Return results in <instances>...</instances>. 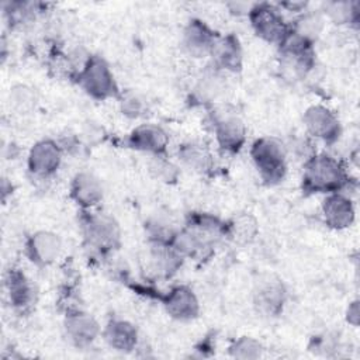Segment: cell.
<instances>
[{"label":"cell","mask_w":360,"mask_h":360,"mask_svg":"<svg viewBox=\"0 0 360 360\" xmlns=\"http://www.w3.org/2000/svg\"><path fill=\"white\" fill-rule=\"evenodd\" d=\"M169 136L166 131L153 124H142L131 131L127 138V145L132 149L152 153L153 156H162L166 153Z\"/></svg>","instance_id":"30bf717a"},{"label":"cell","mask_w":360,"mask_h":360,"mask_svg":"<svg viewBox=\"0 0 360 360\" xmlns=\"http://www.w3.org/2000/svg\"><path fill=\"white\" fill-rule=\"evenodd\" d=\"M252 160L266 184L281 181L287 172V150L281 141L273 136H263L250 148Z\"/></svg>","instance_id":"7a4b0ae2"},{"label":"cell","mask_w":360,"mask_h":360,"mask_svg":"<svg viewBox=\"0 0 360 360\" xmlns=\"http://www.w3.org/2000/svg\"><path fill=\"white\" fill-rule=\"evenodd\" d=\"M82 231L90 248L107 253L121 245L118 222L104 212H83Z\"/></svg>","instance_id":"277c9868"},{"label":"cell","mask_w":360,"mask_h":360,"mask_svg":"<svg viewBox=\"0 0 360 360\" xmlns=\"http://www.w3.org/2000/svg\"><path fill=\"white\" fill-rule=\"evenodd\" d=\"M179 159L197 173H208L214 167L211 152L198 142H187L179 148Z\"/></svg>","instance_id":"ffe728a7"},{"label":"cell","mask_w":360,"mask_h":360,"mask_svg":"<svg viewBox=\"0 0 360 360\" xmlns=\"http://www.w3.org/2000/svg\"><path fill=\"white\" fill-rule=\"evenodd\" d=\"M62 162V148L52 139L38 141L28 153V170L35 177L52 176Z\"/></svg>","instance_id":"ba28073f"},{"label":"cell","mask_w":360,"mask_h":360,"mask_svg":"<svg viewBox=\"0 0 360 360\" xmlns=\"http://www.w3.org/2000/svg\"><path fill=\"white\" fill-rule=\"evenodd\" d=\"M70 197L83 208L97 205L103 198V186L100 180L87 172L77 173L70 183Z\"/></svg>","instance_id":"e0dca14e"},{"label":"cell","mask_w":360,"mask_h":360,"mask_svg":"<svg viewBox=\"0 0 360 360\" xmlns=\"http://www.w3.org/2000/svg\"><path fill=\"white\" fill-rule=\"evenodd\" d=\"M145 108V101L136 94H127L121 100V110L129 118H136L142 115Z\"/></svg>","instance_id":"4316f807"},{"label":"cell","mask_w":360,"mask_h":360,"mask_svg":"<svg viewBox=\"0 0 360 360\" xmlns=\"http://www.w3.org/2000/svg\"><path fill=\"white\" fill-rule=\"evenodd\" d=\"M255 304L269 315H277L285 301V288L280 278L271 274L263 276L255 287Z\"/></svg>","instance_id":"8fae6325"},{"label":"cell","mask_w":360,"mask_h":360,"mask_svg":"<svg viewBox=\"0 0 360 360\" xmlns=\"http://www.w3.org/2000/svg\"><path fill=\"white\" fill-rule=\"evenodd\" d=\"M63 328L68 339L77 347L91 345L100 335V325L96 318L79 308H72L66 312Z\"/></svg>","instance_id":"52a82bcc"},{"label":"cell","mask_w":360,"mask_h":360,"mask_svg":"<svg viewBox=\"0 0 360 360\" xmlns=\"http://www.w3.org/2000/svg\"><path fill=\"white\" fill-rule=\"evenodd\" d=\"M357 319H359V304L357 301L352 302L349 305V309H347V321L353 325H357Z\"/></svg>","instance_id":"83f0119b"},{"label":"cell","mask_w":360,"mask_h":360,"mask_svg":"<svg viewBox=\"0 0 360 360\" xmlns=\"http://www.w3.org/2000/svg\"><path fill=\"white\" fill-rule=\"evenodd\" d=\"M79 86L93 98L105 100L118 96V87L107 62L100 56H89L77 72Z\"/></svg>","instance_id":"3957f363"},{"label":"cell","mask_w":360,"mask_h":360,"mask_svg":"<svg viewBox=\"0 0 360 360\" xmlns=\"http://www.w3.org/2000/svg\"><path fill=\"white\" fill-rule=\"evenodd\" d=\"M62 249L60 239L56 233L49 231H38L27 240V256L37 266L52 264Z\"/></svg>","instance_id":"7c38bea8"},{"label":"cell","mask_w":360,"mask_h":360,"mask_svg":"<svg viewBox=\"0 0 360 360\" xmlns=\"http://www.w3.org/2000/svg\"><path fill=\"white\" fill-rule=\"evenodd\" d=\"M163 305L166 312L179 321L194 319L200 312V304L194 291L187 285L173 287L165 297Z\"/></svg>","instance_id":"4fadbf2b"},{"label":"cell","mask_w":360,"mask_h":360,"mask_svg":"<svg viewBox=\"0 0 360 360\" xmlns=\"http://www.w3.org/2000/svg\"><path fill=\"white\" fill-rule=\"evenodd\" d=\"M35 94L27 86H15L10 93V103L18 112H28L35 105Z\"/></svg>","instance_id":"cb8c5ba5"},{"label":"cell","mask_w":360,"mask_h":360,"mask_svg":"<svg viewBox=\"0 0 360 360\" xmlns=\"http://www.w3.org/2000/svg\"><path fill=\"white\" fill-rule=\"evenodd\" d=\"M349 184L345 166L329 155H314L305 162L302 190L308 194L342 193Z\"/></svg>","instance_id":"6da1fadb"},{"label":"cell","mask_w":360,"mask_h":360,"mask_svg":"<svg viewBox=\"0 0 360 360\" xmlns=\"http://www.w3.org/2000/svg\"><path fill=\"white\" fill-rule=\"evenodd\" d=\"M257 232V221L250 214H239L225 224V236L240 245L252 242L256 238Z\"/></svg>","instance_id":"44dd1931"},{"label":"cell","mask_w":360,"mask_h":360,"mask_svg":"<svg viewBox=\"0 0 360 360\" xmlns=\"http://www.w3.org/2000/svg\"><path fill=\"white\" fill-rule=\"evenodd\" d=\"M224 89V84L221 82V77L217 73H207L201 77L195 87V96L198 100L202 101H211L215 100Z\"/></svg>","instance_id":"603a6c76"},{"label":"cell","mask_w":360,"mask_h":360,"mask_svg":"<svg viewBox=\"0 0 360 360\" xmlns=\"http://www.w3.org/2000/svg\"><path fill=\"white\" fill-rule=\"evenodd\" d=\"M229 353L236 357V359H248V360H253V359H259L263 353V346L259 340H256L255 338L250 336H240L239 339H236L231 347H229Z\"/></svg>","instance_id":"7402d4cb"},{"label":"cell","mask_w":360,"mask_h":360,"mask_svg":"<svg viewBox=\"0 0 360 360\" xmlns=\"http://www.w3.org/2000/svg\"><path fill=\"white\" fill-rule=\"evenodd\" d=\"M6 288L11 305L18 311H27L35 302V287L18 269H10L6 276Z\"/></svg>","instance_id":"2e32d148"},{"label":"cell","mask_w":360,"mask_h":360,"mask_svg":"<svg viewBox=\"0 0 360 360\" xmlns=\"http://www.w3.org/2000/svg\"><path fill=\"white\" fill-rule=\"evenodd\" d=\"M248 15L256 35L267 42L280 46L291 32V25L284 21L278 7L270 3L255 4L249 8Z\"/></svg>","instance_id":"5b68a950"},{"label":"cell","mask_w":360,"mask_h":360,"mask_svg":"<svg viewBox=\"0 0 360 360\" xmlns=\"http://www.w3.org/2000/svg\"><path fill=\"white\" fill-rule=\"evenodd\" d=\"M304 125L309 135L333 143L340 135V122L335 112L325 105H311L304 112Z\"/></svg>","instance_id":"9c48e42d"},{"label":"cell","mask_w":360,"mask_h":360,"mask_svg":"<svg viewBox=\"0 0 360 360\" xmlns=\"http://www.w3.org/2000/svg\"><path fill=\"white\" fill-rule=\"evenodd\" d=\"M212 128L219 148L225 152H238L246 138L243 121L233 112L217 111L212 117Z\"/></svg>","instance_id":"8992f818"},{"label":"cell","mask_w":360,"mask_h":360,"mask_svg":"<svg viewBox=\"0 0 360 360\" xmlns=\"http://www.w3.org/2000/svg\"><path fill=\"white\" fill-rule=\"evenodd\" d=\"M218 35L204 21L191 20L183 32V45L193 56H204L211 53Z\"/></svg>","instance_id":"9a60e30c"},{"label":"cell","mask_w":360,"mask_h":360,"mask_svg":"<svg viewBox=\"0 0 360 360\" xmlns=\"http://www.w3.org/2000/svg\"><path fill=\"white\" fill-rule=\"evenodd\" d=\"M150 172L155 174L156 179L166 183L174 181L179 174L177 167L172 162L165 159V155L153 156V160L150 163Z\"/></svg>","instance_id":"484cf974"},{"label":"cell","mask_w":360,"mask_h":360,"mask_svg":"<svg viewBox=\"0 0 360 360\" xmlns=\"http://www.w3.org/2000/svg\"><path fill=\"white\" fill-rule=\"evenodd\" d=\"M104 339L118 352H131L136 346L138 330L125 319H112L104 329Z\"/></svg>","instance_id":"d6986e66"},{"label":"cell","mask_w":360,"mask_h":360,"mask_svg":"<svg viewBox=\"0 0 360 360\" xmlns=\"http://www.w3.org/2000/svg\"><path fill=\"white\" fill-rule=\"evenodd\" d=\"M210 55H212L218 69L238 72L242 68V48L239 39L232 34L218 37Z\"/></svg>","instance_id":"ac0fdd59"},{"label":"cell","mask_w":360,"mask_h":360,"mask_svg":"<svg viewBox=\"0 0 360 360\" xmlns=\"http://www.w3.org/2000/svg\"><path fill=\"white\" fill-rule=\"evenodd\" d=\"M322 214L328 226L345 229L354 221V207L342 193L328 194L322 202Z\"/></svg>","instance_id":"5bb4252c"},{"label":"cell","mask_w":360,"mask_h":360,"mask_svg":"<svg viewBox=\"0 0 360 360\" xmlns=\"http://www.w3.org/2000/svg\"><path fill=\"white\" fill-rule=\"evenodd\" d=\"M354 6H357V3H346V1L329 3V4H326L325 13L336 24H345V22H350V21L356 20L357 11H356V8H353Z\"/></svg>","instance_id":"d4e9b609"}]
</instances>
